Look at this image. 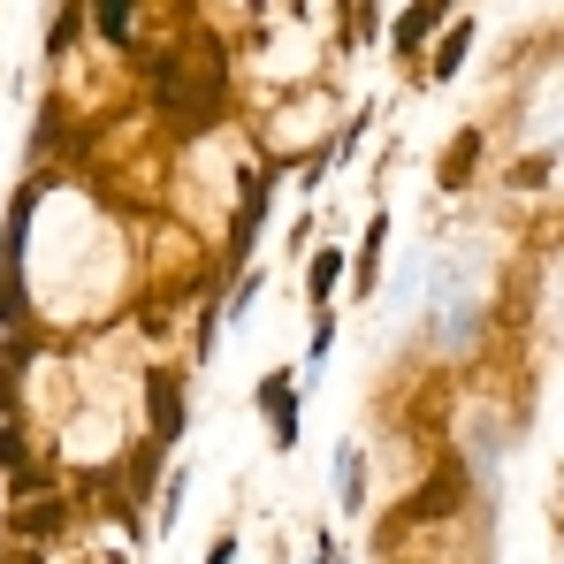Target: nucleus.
I'll return each instance as SVG.
<instances>
[{
    "label": "nucleus",
    "mask_w": 564,
    "mask_h": 564,
    "mask_svg": "<svg viewBox=\"0 0 564 564\" xmlns=\"http://www.w3.org/2000/svg\"><path fill=\"white\" fill-rule=\"evenodd\" d=\"M381 245H389V214H375V221H367L359 252L344 260V268H351V282H359V297H375V282H381Z\"/></svg>",
    "instance_id": "8"
},
{
    "label": "nucleus",
    "mask_w": 564,
    "mask_h": 564,
    "mask_svg": "<svg viewBox=\"0 0 564 564\" xmlns=\"http://www.w3.org/2000/svg\"><path fill=\"white\" fill-rule=\"evenodd\" d=\"M328 344H336V321H328V313H321V321H313V351H305V359H313V367H321V359H328Z\"/></svg>",
    "instance_id": "17"
},
{
    "label": "nucleus",
    "mask_w": 564,
    "mask_h": 564,
    "mask_svg": "<svg viewBox=\"0 0 564 564\" xmlns=\"http://www.w3.org/2000/svg\"><path fill=\"white\" fill-rule=\"evenodd\" d=\"M184 488H191V473H184V466H169V480H161V511H153V527H161V534L176 527V503H184Z\"/></svg>",
    "instance_id": "14"
},
{
    "label": "nucleus",
    "mask_w": 564,
    "mask_h": 564,
    "mask_svg": "<svg viewBox=\"0 0 564 564\" xmlns=\"http://www.w3.org/2000/svg\"><path fill=\"white\" fill-rule=\"evenodd\" d=\"M145 420H153L145 443H161V451L184 435V375H176V367H153V375H145Z\"/></svg>",
    "instance_id": "3"
},
{
    "label": "nucleus",
    "mask_w": 564,
    "mask_h": 564,
    "mask_svg": "<svg viewBox=\"0 0 564 564\" xmlns=\"http://www.w3.org/2000/svg\"><path fill=\"white\" fill-rule=\"evenodd\" d=\"M206 564H237V534H221V542L206 550Z\"/></svg>",
    "instance_id": "18"
},
{
    "label": "nucleus",
    "mask_w": 564,
    "mask_h": 564,
    "mask_svg": "<svg viewBox=\"0 0 564 564\" xmlns=\"http://www.w3.org/2000/svg\"><path fill=\"white\" fill-rule=\"evenodd\" d=\"M336 496H344V511H367V451L359 443L336 451Z\"/></svg>",
    "instance_id": "11"
},
{
    "label": "nucleus",
    "mask_w": 564,
    "mask_h": 564,
    "mask_svg": "<svg viewBox=\"0 0 564 564\" xmlns=\"http://www.w3.org/2000/svg\"><path fill=\"white\" fill-rule=\"evenodd\" d=\"M0 473H8V480L31 473V435H23V427H0Z\"/></svg>",
    "instance_id": "15"
},
{
    "label": "nucleus",
    "mask_w": 564,
    "mask_h": 564,
    "mask_svg": "<svg viewBox=\"0 0 564 564\" xmlns=\"http://www.w3.org/2000/svg\"><path fill=\"white\" fill-rule=\"evenodd\" d=\"M77 39H85V0H62V8H54V23H46V62H62Z\"/></svg>",
    "instance_id": "12"
},
{
    "label": "nucleus",
    "mask_w": 564,
    "mask_h": 564,
    "mask_svg": "<svg viewBox=\"0 0 564 564\" xmlns=\"http://www.w3.org/2000/svg\"><path fill=\"white\" fill-rule=\"evenodd\" d=\"M268 206H275V169L245 176V191H237V214H229V252L214 260V275H229V268H245V260H252V237L268 229Z\"/></svg>",
    "instance_id": "2"
},
{
    "label": "nucleus",
    "mask_w": 564,
    "mask_h": 564,
    "mask_svg": "<svg viewBox=\"0 0 564 564\" xmlns=\"http://www.w3.org/2000/svg\"><path fill=\"white\" fill-rule=\"evenodd\" d=\"M466 54H473V23H466V15H458V23L443 31V46L427 54V85H451V77L466 69Z\"/></svg>",
    "instance_id": "9"
},
{
    "label": "nucleus",
    "mask_w": 564,
    "mask_h": 564,
    "mask_svg": "<svg viewBox=\"0 0 564 564\" xmlns=\"http://www.w3.org/2000/svg\"><path fill=\"white\" fill-rule=\"evenodd\" d=\"M473 169H480V130H466V138H458V145L435 161V184H443V191H466Z\"/></svg>",
    "instance_id": "10"
},
{
    "label": "nucleus",
    "mask_w": 564,
    "mask_h": 564,
    "mask_svg": "<svg viewBox=\"0 0 564 564\" xmlns=\"http://www.w3.org/2000/svg\"><path fill=\"white\" fill-rule=\"evenodd\" d=\"M252 404L268 412V427H275V451H297V375L275 367V375L252 381Z\"/></svg>",
    "instance_id": "4"
},
{
    "label": "nucleus",
    "mask_w": 564,
    "mask_h": 564,
    "mask_svg": "<svg viewBox=\"0 0 564 564\" xmlns=\"http://www.w3.org/2000/svg\"><path fill=\"white\" fill-rule=\"evenodd\" d=\"M458 503H466V466L443 458V466L427 473L389 519H381V542H397V534H412V527H443V519H458Z\"/></svg>",
    "instance_id": "1"
},
{
    "label": "nucleus",
    "mask_w": 564,
    "mask_h": 564,
    "mask_svg": "<svg viewBox=\"0 0 564 564\" xmlns=\"http://www.w3.org/2000/svg\"><path fill=\"white\" fill-rule=\"evenodd\" d=\"M85 31H99L107 46H138V0H85Z\"/></svg>",
    "instance_id": "7"
},
{
    "label": "nucleus",
    "mask_w": 564,
    "mask_h": 564,
    "mask_svg": "<svg viewBox=\"0 0 564 564\" xmlns=\"http://www.w3.org/2000/svg\"><path fill=\"white\" fill-rule=\"evenodd\" d=\"M451 8H458V0H412V8L389 23V46H397V54H420V46L435 39V23H451Z\"/></svg>",
    "instance_id": "6"
},
{
    "label": "nucleus",
    "mask_w": 564,
    "mask_h": 564,
    "mask_svg": "<svg viewBox=\"0 0 564 564\" xmlns=\"http://www.w3.org/2000/svg\"><path fill=\"white\" fill-rule=\"evenodd\" d=\"M336 275H344V252H313V268H305V297H313V305H328Z\"/></svg>",
    "instance_id": "13"
},
{
    "label": "nucleus",
    "mask_w": 564,
    "mask_h": 564,
    "mask_svg": "<svg viewBox=\"0 0 564 564\" xmlns=\"http://www.w3.org/2000/svg\"><path fill=\"white\" fill-rule=\"evenodd\" d=\"M511 184H527V191H534V184H550V153H534V161H519V169H511Z\"/></svg>",
    "instance_id": "16"
},
{
    "label": "nucleus",
    "mask_w": 564,
    "mask_h": 564,
    "mask_svg": "<svg viewBox=\"0 0 564 564\" xmlns=\"http://www.w3.org/2000/svg\"><path fill=\"white\" fill-rule=\"evenodd\" d=\"M62 527H69V496H31L23 511H8L0 534H15V542H54Z\"/></svg>",
    "instance_id": "5"
}]
</instances>
